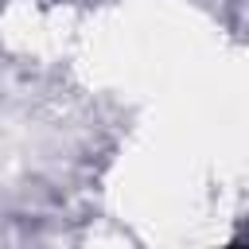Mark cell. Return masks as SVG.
Here are the masks:
<instances>
[{"label": "cell", "mask_w": 249, "mask_h": 249, "mask_svg": "<svg viewBox=\"0 0 249 249\" xmlns=\"http://www.w3.org/2000/svg\"><path fill=\"white\" fill-rule=\"evenodd\" d=\"M230 249H245V245H230Z\"/></svg>", "instance_id": "obj_1"}]
</instances>
